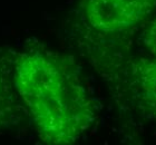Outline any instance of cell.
<instances>
[{
	"mask_svg": "<svg viewBox=\"0 0 156 145\" xmlns=\"http://www.w3.org/2000/svg\"><path fill=\"white\" fill-rule=\"evenodd\" d=\"M9 68L42 143L74 144L93 127L97 108L73 57L35 42L12 53Z\"/></svg>",
	"mask_w": 156,
	"mask_h": 145,
	"instance_id": "obj_1",
	"label": "cell"
},
{
	"mask_svg": "<svg viewBox=\"0 0 156 145\" xmlns=\"http://www.w3.org/2000/svg\"><path fill=\"white\" fill-rule=\"evenodd\" d=\"M156 11V0H81L79 21L89 42L116 44L127 34L143 27Z\"/></svg>",
	"mask_w": 156,
	"mask_h": 145,
	"instance_id": "obj_2",
	"label": "cell"
},
{
	"mask_svg": "<svg viewBox=\"0 0 156 145\" xmlns=\"http://www.w3.org/2000/svg\"><path fill=\"white\" fill-rule=\"evenodd\" d=\"M122 71L120 79L130 104L138 115L156 121V58L132 57Z\"/></svg>",
	"mask_w": 156,
	"mask_h": 145,
	"instance_id": "obj_3",
	"label": "cell"
},
{
	"mask_svg": "<svg viewBox=\"0 0 156 145\" xmlns=\"http://www.w3.org/2000/svg\"><path fill=\"white\" fill-rule=\"evenodd\" d=\"M26 115L9 66H0V131L15 127Z\"/></svg>",
	"mask_w": 156,
	"mask_h": 145,
	"instance_id": "obj_4",
	"label": "cell"
},
{
	"mask_svg": "<svg viewBox=\"0 0 156 145\" xmlns=\"http://www.w3.org/2000/svg\"><path fill=\"white\" fill-rule=\"evenodd\" d=\"M140 42L151 56L156 58V17H152L143 26L140 32Z\"/></svg>",
	"mask_w": 156,
	"mask_h": 145,
	"instance_id": "obj_5",
	"label": "cell"
}]
</instances>
